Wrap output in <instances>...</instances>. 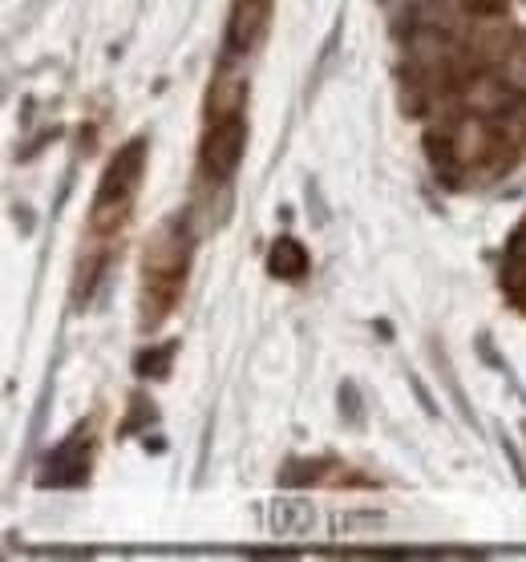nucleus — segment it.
I'll list each match as a JSON object with an SVG mask.
<instances>
[{
    "label": "nucleus",
    "instance_id": "obj_9",
    "mask_svg": "<svg viewBox=\"0 0 526 562\" xmlns=\"http://www.w3.org/2000/svg\"><path fill=\"white\" fill-rule=\"evenodd\" d=\"M429 357H434L437 372H441V381H446L449 396H454V405H458V413H462V422H466V425H474V429H478L474 409H470V401H466L462 384H458V376H454V364H449V357H446V352H441V348H437V340H434V345H429Z\"/></svg>",
    "mask_w": 526,
    "mask_h": 562
},
{
    "label": "nucleus",
    "instance_id": "obj_11",
    "mask_svg": "<svg viewBox=\"0 0 526 562\" xmlns=\"http://www.w3.org/2000/svg\"><path fill=\"white\" fill-rule=\"evenodd\" d=\"M336 401H340V422L352 425V429H360V425H365V401H360L357 384L340 381V389H336Z\"/></svg>",
    "mask_w": 526,
    "mask_h": 562
},
{
    "label": "nucleus",
    "instance_id": "obj_5",
    "mask_svg": "<svg viewBox=\"0 0 526 562\" xmlns=\"http://www.w3.org/2000/svg\"><path fill=\"white\" fill-rule=\"evenodd\" d=\"M309 268H312L309 247L300 244V239H292V235H280V239L271 244V251H268V271L276 276V280L300 283L304 276H309Z\"/></svg>",
    "mask_w": 526,
    "mask_h": 562
},
{
    "label": "nucleus",
    "instance_id": "obj_2",
    "mask_svg": "<svg viewBox=\"0 0 526 562\" xmlns=\"http://www.w3.org/2000/svg\"><path fill=\"white\" fill-rule=\"evenodd\" d=\"M244 150H247V122L244 117L239 114L219 117L203 138V170L215 182L232 179L235 167H239V158H244Z\"/></svg>",
    "mask_w": 526,
    "mask_h": 562
},
{
    "label": "nucleus",
    "instance_id": "obj_13",
    "mask_svg": "<svg viewBox=\"0 0 526 562\" xmlns=\"http://www.w3.org/2000/svg\"><path fill=\"white\" fill-rule=\"evenodd\" d=\"M410 389L417 393V401H422V409L429 413V417H437V405H434V396H429V389L422 384V376L417 372H410Z\"/></svg>",
    "mask_w": 526,
    "mask_h": 562
},
{
    "label": "nucleus",
    "instance_id": "obj_10",
    "mask_svg": "<svg viewBox=\"0 0 526 562\" xmlns=\"http://www.w3.org/2000/svg\"><path fill=\"white\" fill-rule=\"evenodd\" d=\"M170 360H175V340H170V345H158V348L138 352L134 369H138V376H146V381H163V376H170Z\"/></svg>",
    "mask_w": 526,
    "mask_h": 562
},
{
    "label": "nucleus",
    "instance_id": "obj_12",
    "mask_svg": "<svg viewBox=\"0 0 526 562\" xmlns=\"http://www.w3.org/2000/svg\"><path fill=\"white\" fill-rule=\"evenodd\" d=\"M324 470V461H288L280 473L283 486H304V482H316Z\"/></svg>",
    "mask_w": 526,
    "mask_h": 562
},
{
    "label": "nucleus",
    "instance_id": "obj_6",
    "mask_svg": "<svg viewBox=\"0 0 526 562\" xmlns=\"http://www.w3.org/2000/svg\"><path fill=\"white\" fill-rule=\"evenodd\" d=\"M312 522H316V514H312L309 502H271V510H268V526H271V535L276 538H300V535H309Z\"/></svg>",
    "mask_w": 526,
    "mask_h": 562
},
{
    "label": "nucleus",
    "instance_id": "obj_4",
    "mask_svg": "<svg viewBox=\"0 0 526 562\" xmlns=\"http://www.w3.org/2000/svg\"><path fill=\"white\" fill-rule=\"evenodd\" d=\"M271 21V0H235L232 16H227V37H223V53L227 57H244L264 41Z\"/></svg>",
    "mask_w": 526,
    "mask_h": 562
},
{
    "label": "nucleus",
    "instance_id": "obj_8",
    "mask_svg": "<svg viewBox=\"0 0 526 562\" xmlns=\"http://www.w3.org/2000/svg\"><path fill=\"white\" fill-rule=\"evenodd\" d=\"M244 98H247L244 77H223L215 90H211V114H219V117L239 114V110H244Z\"/></svg>",
    "mask_w": 526,
    "mask_h": 562
},
{
    "label": "nucleus",
    "instance_id": "obj_7",
    "mask_svg": "<svg viewBox=\"0 0 526 562\" xmlns=\"http://www.w3.org/2000/svg\"><path fill=\"white\" fill-rule=\"evenodd\" d=\"M502 283L514 300H523V283H526V223L511 235L506 244V263H502Z\"/></svg>",
    "mask_w": 526,
    "mask_h": 562
},
{
    "label": "nucleus",
    "instance_id": "obj_1",
    "mask_svg": "<svg viewBox=\"0 0 526 562\" xmlns=\"http://www.w3.org/2000/svg\"><path fill=\"white\" fill-rule=\"evenodd\" d=\"M142 167H146V138L126 142V146L114 154V162H110L102 175L98 199H93V223H98V227H110V223L126 211V203L134 199V191H138V182H142Z\"/></svg>",
    "mask_w": 526,
    "mask_h": 562
},
{
    "label": "nucleus",
    "instance_id": "obj_3",
    "mask_svg": "<svg viewBox=\"0 0 526 562\" xmlns=\"http://www.w3.org/2000/svg\"><path fill=\"white\" fill-rule=\"evenodd\" d=\"M90 477V429H74L61 446L45 458V470H41V486H81Z\"/></svg>",
    "mask_w": 526,
    "mask_h": 562
}]
</instances>
